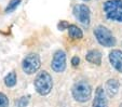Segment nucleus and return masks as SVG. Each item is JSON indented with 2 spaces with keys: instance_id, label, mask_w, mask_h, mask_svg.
<instances>
[{
  "instance_id": "423d86ee",
  "label": "nucleus",
  "mask_w": 122,
  "mask_h": 107,
  "mask_svg": "<svg viewBox=\"0 0 122 107\" xmlns=\"http://www.w3.org/2000/svg\"><path fill=\"white\" fill-rule=\"evenodd\" d=\"M74 15L81 24L88 26L91 21L90 9L85 5H77L74 7Z\"/></svg>"
},
{
  "instance_id": "6ab92c4d",
  "label": "nucleus",
  "mask_w": 122,
  "mask_h": 107,
  "mask_svg": "<svg viewBox=\"0 0 122 107\" xmlns=\"http://www.w3.org/2000/svg\"><path fill=\"white\" fill-rule=\"evenodd\" d=\"M120 107H122V103H121V104H120Z\"/></svg>"
},
{
  "instance_id": "f8f14e48",
  "label": "nucleus",
  "mask_w": 122,
  "mask_h": 107,
  "mask_svg": "<svg viewBox=\"0 0 122 107\" xmlns=\"http://www.w3.org/2000/svg\"><path fill=\"white\" fill-rule=\"evenodd\" d=\"M68 35L70 38L72 39H81L83 37V33L82 30L76 25H69L68 26Z\"/></svg>"
},
{
  "instance_id": "f257e3e1",
  "label": "nucleus",
  "mask_w": 122,
  "mask_h": 107,
  "mask_svg": "<svg viewBox=\"0 0 122 107\" xmlns=\"http://www.w3.org/2000/svg\"><path fill=\"white\" fill-rule=\"evenodd\" d=\"M34 86L38 94H40L42 96L48 95L52 91V88H53L52 76L46 70H42V71L38 72L37 77L35 78Z\"/></svg>"
},
{
  "instance_id": "f03ea898",
  "label": "nucleus",
  "mask_w": 122,
  "mask_h": 107,
  "mask_svg": "<svg viewBox=\"0 0 122 107\" xmlns=\"http://www.w3.org/2000/svg\"><path fill=\"white\" fill-rule=\"evenodd\" d=\"M71 93L77 102L84 103L88 102L92 96V88L90 83L85 80H80L76 82L71 88Z\"/></svg>"
},
{
  "instance_id": "9b49d317",
  "label": "nucleus",
  "mask_w": 122,
  "mask_h": 107,
  "mask_svg": "<svg viewBox=\"0 0 122 107\" xmlns=\"http://www.w3.org/2000/svg\"><path fill=\"white\" fill-rule=\"evenodd\" d=\"M119 87H120V83L117 79H109L106 82V90H105V92H107L109 96H113L117 94L118 90H119Z\"/></svg>"
},
{
  "instance_id": "20e7f679",
  "label": "nucleus",
  "mask_w": 122,
  "mask_h": 107,
  "mask_svg": "<svg viewBox=\"0 0 122 107\" xmlns=\"http://www.w3.org/2000/svg\"><path fill=\"white\" fill-rule=\"evenodd\" d=\"M94 36L96 40L98 41L99 44H102L103 47L110 48L116 46V38L113 37L112 33L105 26H97L94 28Z\"/></svg>"
},
{
  "instance_id": "39448f33",
  "label": "nucleus",
  "mask_w": 122,
  "mask_h": 107,
  "mask_svg": "<svg viewBox=\"0 0 122 107\" xmlns=\"http://www.w3.org/2000/svg\"><path fill=\"white\" fill-rule=\"evenodd\" d=\"M40 66H41V60L37 53H30L26 55L22 62V69L27 75H32L37 72Z\"/></svg>"
},
{
  "instance_id": "ddd939ff",
  "label": "nucleus",
  "mask_w": 122,
  "mask_h": 107,
  "mask_svg": "<svg viewBox=\"0 0 122 107\" xmlns=\"http://www.w3.org/2000/svg\"><path fill=\"white\" fill-rule=\"evenodd\" d=\"M16 81H17V78H16V74L14 71L9 72L5 78V84L8 87V88L14 87L16 84Z\"/></svg>"
},
{
  "instance_id": "dca6fc26",
  "label": "nucleus",
  "mask_w": 122,
  "mask_h": 107,
  "mask_svg": "<svg viewBox=\"0 0 122 107\" xmlns=\"http://www.w3.org/2000/svg\"><path fill=\"white\" fill-rule=\"evenodd\" d=\"M28 102H29L28 97H26V96H22L19 101H16V105H17V107H26L28 105Z\"/></svg>"
},
{
  "instance_id": "aec40b11",
  "label": "nucleus",
  "mask_w": 122,
  "mask_h": 107,
  "mask_svg": "<svg viewBox=\"0 0 122 107\" xmlns=\"http://www.w3.org/2000/svg\"><path fill=\"white\" fill-rule=\"evenodd\" d=\"M83 1H89V0H83Z\"/></svg>"
},
{
  "instance_id": "4468645a",
  "label": "nucleus",
  "mask_w": 122,
  "mask_h": 107,
  "mask_svg": "<svg viewBox=\"0 0 122 107\" xmlns=\"http://www.w3.org/2000/svg\"><path fill=\"white\" fill-rule=\"evenodd\" d=\"M21 1L22 0H11L9 2V5H7V8H5V13H11V12H13L16 8L19 7Z\"/></svg>"
},
{
  "instance_id": "0eeeda50",
  "label": "nucleus",
  "mask_w": 122,
  "mask_h": 107,
  "mask_svg": "<svg viewBox=\"0 0 122 107\" xmlns=\"http://www.w3.org/2000/svg\"><path fill=\"white\" fill-rule=\"evenodd\" d=\"M51 68L55 72H63L66 69V53L63 50H57L54 53L51 62Z\"/></svg>"
},
{
  "instance_id": "a211bd4d",
  "label": "nucleus",
  "mask_w": 122,
  "mask_h": 107,
  "mask_svg": "<svg viewBox=\"0 0 122 107\" xmlns=\"http://www.w3.org/2000/svg\"><path fill=\"white\" fill-rule=\"evenodd\" d=\"M79 63H80V58H79L78 56H74V57L71 58V64H72V66L77 67V66L79 65Z\"/></svg>"
},
{
  "instance_id": "2eb2a0df",
  "label": "nucleus",
  "mask_w": 122,
  "mask_h": 107,
  "mask_svg": "<svg viewBox=\"0 0 122 107\" xmlns=\"http://www.w3.org/2000/svg\"><path fill=\"white\" fill-rule=\"evenodd\" d=\"M9 106V98L5 94L0 92V107H8Z\"/></svg>"
},
{
  "instance_id": "1a4fd4ad",
  "label": "nucleus",
  "mask_w": 122,
  "mask_h": 107,
  "mask_svg": "<svg viewBox=\"0 0 122 107\" xmlns=\"http://www.w3.org/2000/svg\"><path fill=\"white\" fill-rule=\"evenodd\" d=\"M109 62L116 70L122 72V52L120 50H112L109 53Z\"/></svg>"
},
{
  "instance_id": "9d476101",
  "label": "nucleus",
  "mask_w": 122,
  "mask_h": 107,
  "mask_svg": "<svg viewBox=\"0 0 122 107\" xmlns=\"http://www.w3.org/2000/svg\"><path fill=\"white\" fill-rule=\"evenodd\" d=\"M85 60L91 64L101 65L102 64V53H101V51H98V50H96V49L89 51L88 53H86V55H85Z\"/></svg>"
},
{
  "instance_id": "7ed1b4c3",
  "label": "nucleus",
  "mask_w": 122,
  "mask_h": 107,
  "mask_svg": "<svg viewBox=\"0 0 122 107\" xmlns=\"http://www.w3.org/2000/svg\"><path fill=\"white\" fill-rule=\"evenodd\" d=\"M107 19L115 22H122V0H108L103 5Z\"/></svg>"
},
{
  "instance_id": "f3484780",
  "label": "nucleus",
  "mask_w": 122,
  "mask_h": 107,
  "mask_svg": "<svg viewBox=\"0 0 122 107\" xmlns=\"http://www.w3.org/2000/svg\"><path fill=\"white\" fill-rule=\"evenodd\" d=\"M68 26H69V24L67 23L66 21H61L60 23H58V29L60 30H64V29H67L68 28Z\"/></svg>"
},
{
  "instance_id": "6e6552de",
  "label": "nucleus",
  "mask_w": 122,
  "mask_h": 107,
  "mask_svg": "<svg viewBox=\"0 0 122 107\" xmlns=\"http://www.w3.org/2000/svg\"><path fill=\"white\" fill-rule=\"evenodd\" d=\"M92 107H108V101L106 97V92L103 87H98L95 91V96L93 100Z\"/></svg>"
}]
</instances>
